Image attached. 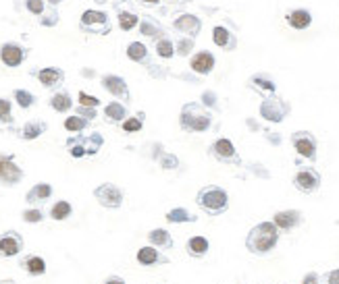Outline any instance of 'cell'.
I'll use <instances>...</instances> for the list:
<instances>
[{
	"label": "cell",
	"instance_id": "obj_1",
	"mask_svg": "<svg viewBox=\"0 0 339 284\" xmlns=\"http://www.w3.org/2000/svg\"><path fill=\"white\" fill-rule=\"evenodd\" d=\"M277 243H279V228L273 222H260L246 237V249L254 255L271 253L277 247Z\"/></svg>",
	"mask_w": 339,
	"mask_h": 284
},
{
	"label": "cell",
	"instance_id": "obj_2",
	"mask_svg": "<svg viewBox=\"0 0 339 284\" xmlns=\"http://www.w3.org/2000/svg\"><path fill=\"white\" fill-rule=\"evenodd\" d=\"M179 125L187 133H206L212 127V114L208 110H204L202 104L187 102V104H183V108H181Z\"/></svg>",
	"mask_w": 339,
	"mask_h": 284
},
{
	"label": "cell",
	"instance_id": "obj_3",
	"mask_svg": "<svg viewBox=\"0 0 339 284\" xmlns=\"http://www.w3.org/2000/svg\"><path fill=\"white\" fill-rule=\"evenodd\" d=\"M196 203L200 210H204L208 216H221L229 208V195L219 185H206L198 191Z\"/></svg>",
	"mask_w": 339,
	"mask_h": 284
},
{
	"label": "cell",
	"instance_id": "obj_4",
	"mask_svg": "<svg viewBox=\"0 0 339 284\" xmlns=\"http://www.w3.org/2000/svg\"><path fill=\"white\" fill-rule=\"evenodd\" d=\"M94 197H96L104 208L117 210V208H121V203H123V191H121L117 185L104 183L98 189H94Z\"/></svg>",
	"mask_w": 339,
	"mask_h": 284
},
{
	"label": "cell",
	"instance_id": "obj_5",
	"mask_svg": "<svg viewBox=\"0 0 339 284\" xmlns=\"http://www.w3.org/2000/svg\"><path fill=\"white\" fill-rule=\"evenodd\" d=\"M289 112V106L283 100H277V97H268L260 104V117L271 120V122H281Z\"/></svg>",
	"mask_w": 339,
	"mask_h": 284
},
{
	"label": "cell",
	"instance_id": "obj_6",
	"mask_svg": "<svg viewBox=\"0 0 339 284\" xmlns=\"http://www.w3.org/2000/svg\"><path fill=\"white\" fill-rule=\"evenodd\" d=\"M210 154H212L216 160H221V162L239 164V156H237V152H235V145H233L227 137H219L216 141H212Z\"/></svg>",
	"mask_w": 339,
	"mask_h": 284
},
{
	"label": "cell",
	"instance_id": "obj_7",
	"mask_svg": "<svg viewBox=\"0 0 339 284\" xmlns=\"http://www.w3.org/2000/svg\"><path fill=\"white\" fill-rule=\"evenodd\" d=\"M293 185H295V189H300L302 193H314L320 185V174L316 170H312V168H302V170L295 172Z\"/></svg>",
	"mask_w": 339,
	"mask_h": 284
},
{
	"label": "cell",
	"instance_id": "obj_8",
	"mask_svg": "<svg viewBox=\"0 0 339 284\" xmlns=\"http://www.w3.org/2000/svg\"><path fill=\"white\" fill-rule=\"evenodd\" d=\"M291 143H293L295 152H298L300 156L308 158V160H314V158H316V139L312 137L310 133H306V131L293 133Z\"/></svg>",
	"mask_w": 339,
	"mask_h": 284
},
{
	"label": "cell",
	"instance_id": "obj_9",
	"mask_svg": "<svg viewBox=\"0 0 339 284\" xmlns=\"http://www.w3.org/2000/svg\"><path fill=\"white\" fill-rule=\"evenodd\" d=\"M23 179V170L13 162V156H0V183L17 185Z\"/></svg>",
	"mask_w": 339,
	"mask_h": 284
},
{
	"label": "cell",
	"instance_id": "obj_10",
	"mask_svg": "<svg viewBox=\"0 0 339 284\" xmlns=\"http://www.w3.org/2000/svg\"><path fill=\"white\" fill-rule=\"evenodd\" d=\"M81 27L83 29H90L94 33H106L110 29L106 15L100 13V11H85L81 15Z\"/></svg>",
	"mask_w": 339,
	"mask_h": 284
},
{
	"label": "cell",
	"instance_id": "obj_11",
	"mask_svg": "<svg viewBox=\"0 0 339 284\" xmlns=\"http://www.w3.org/2000/svg\"><path fill=\"white\" fill-rule=\"evenodd\" d=\"M302 222H304L302 212H298V210H283V212H277V214L273 216V224L279 230H285V233L298 228Z\"/></svg>",
	"mask_w": 339,
	"mask_h": 284
},
{
	"label": "cell",
	"instance_id": "obj_12",
	"mask_svg": "<svg viewBox=\"0 0 339 284\" xmlns=\"http://www.w3.org/2000/svg\"><path fill=\"white\" fill-rule=\"evenodd\" d=\"M137 263L144 265V268H154V265L169 263V257L164 255L160 249H156V247L148 245V247H142V249L137 251Z\"/></svg>",
	"mask_w": 339,
	"mask_h": 284
},
{
	"label": "cell",
	"instance_id": "obj_13",
	"mask_svg": "<svg viewBox=\"0 0 339 284\" xmlns=\"http://www.w3.org/2000/svg\"><path fill=\"white\" fill-rule=\"evenodd\" d=\"M23 249V238L19 233H15V230H8L0 237V255L2 257H13L17 255Z\"/></svg>",
	"mask_w": 339,
	"mask_h": 284
},
{
	"label": "cell",
	"instance_id": "obj_14",
	"mask_svg": "<svg viewBox=\"0 0 339 284\" xmlns=\"http://www.w3.org/2000/svg\"><path fill=\"white\" fill-rule=\"evenodd\" d=\"M173 27H175L177 31H181V33H185L187 38H192V35H198L200 29H202V21H200L196 15H181L175 19Z\"/></svg>",
	"mask_w": 339,
	"mask_h": 284
},
{
	"label": "cell",
	"instance_id": "obj_15",
	"mask_svg": "<svg viewBox=\"0 0 339 284\" xmlns=\"http://www.w3.org/2000/svg\"><path fill=\"white\" fill-rule=\"evenodd\" d=\"M0 58H2V63L6 67H19L25 58V50L21 46H17V44H4L0 48Z\"/></svg>",
	"mask_w": 339,
	"mask_h": 284
},
{
	"label": "cell",
	"instance_id": "obj_16",
	"mask_svg": "<svg viewBox=\"0 0 339 284\" xmlns=\"http://www.w3.org/2000/svg\"><path fill=\"white\" fill-rule=\"evenodd\" d=\"M185 251H187L189 257H196V260H200V257H204L208 251H210V241H208L206 237H202V235H194V237L187 238Z\"/></svg>",
	"mask_w": 339,
	"mask_h": 284
},
{
	"label": "cell",
	"instance_id": "obj_17",
	"mask_svg": "<svg viewBox=\"0 0 339 284\" xmlns=\"http://www.w3.org/2000/svg\"><path fill=\"white\" fill-rule=\"evenodd\" d=\"M102 85H104V90L110 92L112 95L123 97V100H129V90H127L125 79H121L117 75H104L102 77Z\"/></svg>",
	"mask_w": 339,
	"mask_h": 284
},
{
	"label": "cell",
	"instance_id": "obj_18",
	"mask_svg": "<svg viewBox=\"0 0 339 284\" xmlns=\"http://www.w3.org/2000/svg\"><path fill=\"white\" fill-rule=\"evenodd\" d=\"M214 69V56L210 54V52H198V54L192 58V71L198 75H208L210 71Z\"/></svg>",
	"mask_w": 339,
	"mask_h": 284
},
{
	"label": "cell",
	"instance_id": "obj_19",
	"mask_svg": "<svg viewBox=\"0 0 339 284\" xmlns=\"http://www.w3.org/2000/svg\"><path fill=\"white\" fill-rule=\"evenodd\" d=\"M148 241H150L152 247H156V249H171L173 247V237L167 228H154L150 230V235H148Z\"/></svg>",
	"mask_w": 339,
	"mask_h": 284
},
{
	"label": "cell",
	"instance_id": "obj_20",
	"mask_svg": "<svg viewBox=\"0 0 339 284\" xmlns=\"http://www.w3.org/2000/svg\"><path fill=\"white\" fill-rule=\"evenodd\" d=\"M164 218H167L169 224H189V222L198 220V216L192 214L187 208H173V210L167 212V216Z\"/></svg>",
	"mask_w": 339,
	"mask_h": 284
},
{
	"label": "cell",
	"instance_id": "obj_21",
	"mask_svg": "<svg viewBox=\"0 0 339 284\" xmlns=\"http://www.w3.org/2000/svg\"><path fill=\"white\" fill-rule=\"evenodd\" d=\"M38 79L42 81V85H46V87H54V85H58V83L65 79V73H63L60 69L48 67V69H42V71H40V73H38Z\"/></svg>",
	"mask_w": 339,
	"mask_h": 284
},
{
	"label": "cell",
	"instance_id": "obj_22",
	"mask_svg": "<svg viewBox=\"0 0 339 284\" xmlns=\"http://www.w3.org/2000/svg\"><path fill=\"white\" fill-rule=\"evenodd\" d=\"M212 42H214L219 48H227V50H231L233 46H235V40H233L231 31H229L227 27H221V25L212 29Z\"/></svg>",
	"mask_w": 339,
	"mask_h": 284
},
{
	"label": "cell",
	"instance_id": "obj_23",
	"mask_svg": "<svg viewBox=\"0 0 339 284\" xmlns=\"http://www.w3.org/2000/svg\"><path fill=\"white\" fill-rule=\"evenodd\" d=\"M21 265L31 274V276H42V274L46 272V261L42 260L40 255H27L21 261Z\"/></svg>",
	"mask_w": 339,
	"mask_h": 284
},
{
	"label": "cell",
	"instance_id": "obj_24",
	"mask_svg": "<svg viewBox=\"0 0 339 284\" xmlns=\"http://www.w3.org/2000/svg\"><path fill=\"white\" fill-rule=\"evenodd\" d=\"M52 195V187L48 183H38V185H33V189L27 193V201L29 203H38V201H44L48 199Z\"/></svg>",
	"mask_w": 339,
	"mask_h": 284
},
{
	"label": "cell",
	"instance_id": "obj_25",
	"mask_svg": "<svg viewBox=\"0 0 339 284\" xmlns=\"http://www.w3.org/2000/svg\"><path fill=\"white\" fill-rule=\"evenodd\" d=\"M127 56L135 63H148V48L142 42H131L127 46Z\"/></svg>",
	"mask_w": 339,
	"mask_h": 284
},
{
	"label": "cell",
	"instance_id": "obj_26",
	"mask_svg": "<svg viewBox=\"0 0 339 284\" xmlns=\"http://www.w3.org/2000/svg\"><path fill=\"white\" fill-rule=\"evenodd\" d=\"M104 117H106L108 120L112 122H121L125 117H127V110H125V106L123 104H119V102H110L106 108H104Z\"/></svg>",
	"mask_w": 339,
	"mask_h": 284
},
{
	"label": "cell",
	"instance_id": "obj_27",
	"mask_svg": "<svg viewBox=\"0 0 339 284\" xmlns=\"http://www.w3.org/2000/svg\"><path fill=\"white\" fill-rule=\"evenodd\" d=\"M287 21H289L291 27H295V29H306L310 25V21H312V17H310L308 11H293L287 17Z\"/></svg>",
	"mask_w": 339,
	"mask_h": 284
},
{
	"label": "cell",
	"instance_id": "obj_28",
	"mask_svg": "<svg viewBox=\"0 0 339 284\" xmlns=\"http://www.w3.org/2000/svg\"><path fill=\"white\" fill-rule=\"evenodd\" d=\"M50 106L56 112H67L73 106V102H71V97H69V94L63 92V94H54V95L50 97Z\"/></svg>",
	"mask_w": 339,
	"mask_h": 284
},
{
	"label": "cell",
	"instance_id": "obj_29",
	"mask_svg": "<svg viewBox=\"0 0 339 284\" xmlns=\"http://www.w3.org/2000/svg\"><path fill=\"white\" fill-rule=\"evenodd\" d=\"M71 212H73V208H71V203L69 201H56L50 210V216L54 220H67L69 216H71Z\"/></svg>",
	"mask_w": 339,
	"mask_h": 284
},
{
	"label": "cell",
	"instance_id": "obj_30",
	"mask_svg": "<svg viewBox=\"0 0 339 284\" xmlns=\"http://www.w3.org/2000/svg\"><path fill=\"white\" fill-rule=\"evenodd\" d=\"M44 131H46V125H44V122H27V125L23 127V131H21V137H23V139H36V137L42 135Z\"/></svg>",
	"mask_w": 339,
	"mask_h": 284
},
{
	"label": "cell",
	"instance_id": "obj_31",
	"mask_svg": "<svg viewBox=\"0 0 339 284\" xmlns=\"http://www.w3.org/2000/svg\"><path fill=\"white\" fill-rule=\"evenodd\" d=\"M140 31H142V35H148V38H162L164 35V31H162V27H158V25H156L152 19H144L142 21V25H140Z\"/></svg>",
	"mask_w": 339,
	"mask_h": 284
},
{
	"label": "cell",
	"instance_id": "obj_32",
	"mask_svg": "<svg viewBox=\"0 0 339 284\" xmlns=\"http://www.w3.org/2000/svg\"><path fill=\"white\" fill-rule=\"evenodd\" d=\"M156 54H158L160 58H171L173 54H175V44H173L171 40H167V38H160L158 42H156Z\"/></svg>",
	"mask_w": 339,
	"mask_h": 284
},
{
	"label": "cell",
	"instance_id": "obj_33",
	"mask_svg": "<svg viewBox=\"0 0 339 284\" xmlns=\"http://www.w3.org/2000/svg\"><path fill=\"white\" fill-rule=\"evenodd\" d=\"M252 85H256L260 92H266V94H273L277 90V85L266 75H254L252 77Z\"/></svg>",
	"mask_w": 339,
	"mask_h": 284
},
{
	"label": "cell",
	"instance_id": "obj_34",
	"mask_svg": "<svg viewBox=\"0 0 339 284\" xmlns=\"http://www.w3.org/2000/svg\"><path fill=\"white\" fill-rule=\"evenodd\" d=\"M85 127H88V118H83V117H69L67 120H65V129L67 131H73V133H79V131H83Z\"/></svg>",
	"mask_w": 339,
	"mask_h": 284
},
{
	"label": "cell",
	"instance_id": "obj_35",
	"mask_svg": "<svg viewBox=\"0 0 339 284\" xmlns=\"http://www.w3.org/2000/svg\"><path fill=\"white\" fill-rule=\"evenodd\" d=\"M192 50H194V38H187V35H185V38H179L177 40L175 52H177L179 56H187Z\"/></svg>",
	"mask_w": 339,
	"mask_h": 284
},
{
	"label": "cell",
	"instance_id": "obj_36",
	"mask_svg": "<svg viewBox=\"0 0 339 284\" xmlns=\"http://www.w3.org/2000/svg\"><path fill=\"white\" fill-rule=\"evenodd\" d=\"M102 147V137L100 133H92V135L85 139V154H96Z\"/></svg>",
	"mask_w": 339,
	"mask_h": 284
},
{
	"label": "cell",
	"instance_id": "obj_37",
	"mask_svg": "<svg viewBox=\"0 0 339 284\" xmlns=\"http://www.w3.org/2000/svg\"><path fill=\"white\" fill-rule=\"evenodd\" d=\"M119 25H121V29H133L135 25H137V17L133 13H119Z\"/></svg>",
	"mask_w": 339,
	"mask_h": 284
},
{
	"label": "cell",
	"instance_id": "obj_38",
	"mask_svg": "<svg viewBox=\"0 0 339 284\" xmlns=\"http://www.w3.org/2000/svg\"><path fill=\"white\" fill-rule=\"evenodd\" d=\"M15 100H17V104H19L21 108H29V106L36 102V97H33V94L25 92V90H17L15 92Z\"/></svg>",
	"mask_w": 339,
	"mask_h": 284
},
{
	"label": "cell",
	"instance_id": "obj_39",
	"mask_svg": "<svg viewBox=\"0 0 339 284\" xmlns=\"http://www.w3.org/2000/svg\"><path fill=\"white\" fill-rule=\"evenodd\" d=\"M160 166L164 168V170H175V168L179 166V158L173 156V154H162L160 156Z\"/></svg>",
	"mask_w": 339,
	"mask_h": 284
},
{
	"label": "cell",
	"instance_id": "obj_40",
	"mask_svg": "<svg viewBox=\"0 0 339 284\" xmlns=\"http://www.w3.org/2000/svg\"><path fill=\"white\" fill-rule=\"evenodd\" d=\"M0 120H2V122H11L13 120V117H11V102L2 100V97H0Z\"/></svg>",
	"mask_w": 339,
	"mask_h": 284
},
{
	"label": "cell",
	"instance_id": "obj_41",
	"mask_svg": "<svg viewBox=\"0 0 339 284\" xmlns=\"http://www.w3.org/2000/svg\"><path fill=\"white\" fill-rule=\"evenodd\" d=\"M23 220L29 222V224H36V222H42L44 220V214L40 210H25L23 212Z\"/></svg>",
	"mask_w": 339,
	"mask_h": 284
},
{
	"label": "cell",
	"instance_id": "obj_42",
	"mask_svg": "<svg viewBox=\"0 0 339 284\" xmlns=\"http://www.w3.org/2000/svg\"><path fill=\"white\" fill-rule=\"evenodd\" d=\"M79 104L85 106V108H96V106L100 104L98 97H94V95H88L85 92H79Z\"/></svg>",
	"mask_w": 339,
	"mask_h": 284
},
{
	"label": "cell",
	"instance_id": "obj_43",
	"mask_svg": "<svg viewBox=\"0 0 339 284\" xmlns=\"http://www.w3.org/2000/svg\"><path fill=\"white\" fill-rule=\"evenodd\" d=\"M140 129H142V118L140 117H137V118H127L123 122V131H127V133H135Z\"/></svg>",
	"mask_w": 339,
	"mask_h": 284
},
{
	"label": "cell",
	"instance_id": "obj_44",
	"mask_svg": "<svg viewBox=\"0 0 339 284\" xmlns=\"http://www.w3.org/2000/svg\"><path fill=\"white\" fill-rule=\"evenodd\" d=\"M27 11H31L33 15H40L42 11H44V0H27Z\"/></svg>",
	"mask_w": 339,
	"mask_h": 284
},
{
	"label": "cell",
	"instance_id": "obj_45",
	"mask_svg": "<svg viewBox=\"0 0 339 284\" xmlns=\"http://www.w3.org/2000/svg\"><path fill=\"white\" fill-rule=\"evenodd\" d=\"M69 147H71V156H73V158H81V156H85V145L75 143V141H69Z\"/></svg>",
	"mask_w": 339,
	"mask_h": 284
},
{
	"label": "cell",
	"instance_id": "obj_46",
	"mask_svg": "<svg viewBox=\"0 0 339 284\" xmlns=\"http://www.w3.org/2000/svg\"><path fill=\"white\" fill-rule=\"evenodd\" d=\"M202 102H204V106H212V108H216V94L214 92H204Z\"/></svg>",
	"mask_w": 339,
	"mask_h": 284
},
{
	"label": "cell",
	"instance_id": "obj_47",
	"mask_svg": "<svg viewBox=\"0 0 339 284\" xmlns=\"http://www.w3.org/2000/svg\"><path fill=\"white\" fill-rule=\"evenodd\" d=\"M302 284H318V274L316 272H308L306 276L302 278Z\"/></svg>",
	"mask_w": 339,
	"mask_h": 284
},
{
	"label": "cell",
	"instance_id": "obj_48",
	"mask_svg": "<svg viewBox=\"0 0 339 284\" xmlns=\"http://www.w3.org/2000/svg\"><path fill=\"white\" fill-rule=\"evenodd\" d=\"M327 284H339V268H335L327 274Z\"/></svg>",
	"mask_w": 339,
	"mask_h": 284
},
{
	"label": "cell",
	"instance_id": "obj_49",
	"mask_svg": "<svg viewBox=\"0 0 339 284\" xmlns=\"http://www.w3.org/2000/svg\"><path fill=\"white\" fill-rule=\"evenodd\" d=\"M79 117H83V118H96V110L81 106V108H79Z\"/></svg>",
	"mask_w": 339,
	"mask_h": 284
},
{
	"label": "cell",
	"instance_id": "obj_50",
	"mask_svg": "<svg viewBox=\"0 0 339 284\" xmlns=\"http://www.w3.org/2000/svg\"><path fill=\"white\" fill-rule=\"evenodd\" d=\"M104 284H125V280L123 278H117V276H112V278H108Z\"/></svg>",
	"mask_w": 339,
	"mask_h": 284
},
{
	"label": "cell",
	"instance_id": "obj_51",
	"mask_svg": "<svg viewBox=\"0 0 339 284\" xmlns=\"http://www.w3.org/2000/svg\"><path fill=\"white\" fill-rule=\"evenodd\" d=\"M142 2H146V4H156L158 0H142Z\"/></svg>",
	"mask_w": 339,
	"mask_h": 284
},
{
	"label": "cell",
	"instance_id": "obj_52",
	"mask_svg": "<svg viewBox=\"0 0 339 284\" xmlns=\"http://www.w3.org/2000/svg\"><path fill=\"white\" fill-rule=\"evenodd\" d=\"M48 2H50V4H58V2H60V0H48Z\"/></svg>",
	"mask_w": 339,
	"mask_h": 284
}]
</instances>
